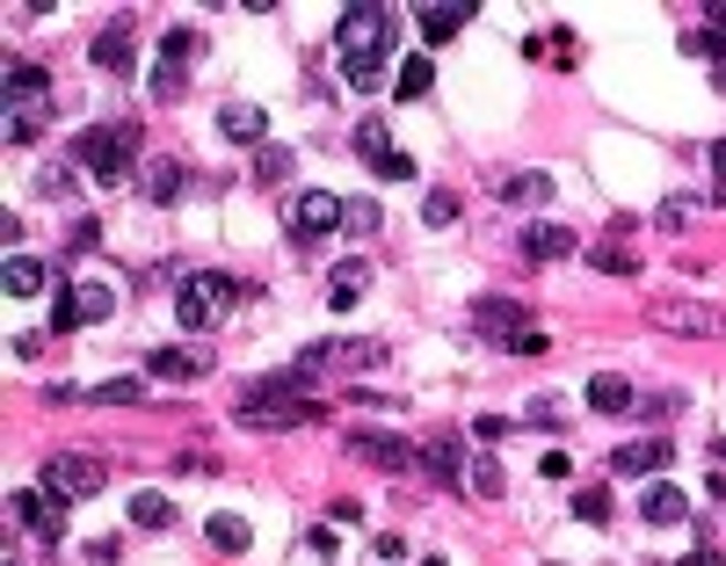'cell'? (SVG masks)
Returning a JSON list of instances; mask_svg holds the SVG:
<instances>
[{
    "label": "cell",
    "instance_id": "obj_27",
    "mask_svg": "<svg viewBox=\"0 0 726 566\" xmlns=\"http://www.w3.org/2000/svg\"><path fill=\"white\" fill-rule=\"evenodd\" d=\"M291 174H298V160H291V153H284V146H261V153H255V182H261V189H277V182H291Z\"/></svg>",
    "mask_w": 726,
    "mask_h": 566
},
{
    "label": "cell",
    "instance_id": "obj_8",
    "mask_svg": "<svg viewBox=\"0 0 726 566\" xmlns=\"http://www.w3.org/2000/svg\"><path fill=\"white\" fill-rule=\"evenodd\" d=\"M349 450H356L363 464H378V472H393V480H407V472H421V450H415V444H399V436H378V429L349 436Z\"/></svg>",
    "mask_w": 726,
    "mask_h": 566
},
{
    "label": "cell",
    "instance_id": "obj_6",
    "mask_svg": "<svg viewBox=\"0 0 726 566\" xmlns=\"http://www.w3.org/2000/svg\"><path fill=\"white\" fill-rule=\"evenodd\" d=\"M103 480H109L103 458H81V450L44 458V487H52V494H103Z\"/></svg>",
    "mask_w": 726,
    "mask_h": 566
},
{
    "label": "cell",
    "instance_id": "obj_28",
    "mask_svg": "<svg viewBox=\"0 0 726 566\" xmlns=\"http://www.w3.org/2000/svg\"><path fill=\"white\" fill-rule=\"evenodd\" d=\"M466 487H472V494H480V501H494V494H502V487H509V472H502V458H472V472H466Z\"/></svg>",
    "mask_w": 726,
    "mask_h": 566
},
{
    "label": "cell",
    "instance_id": "obj_12",
    "mask_svg": "<svg viewBox=\"0 0 726 566\" xmlns=\"http://www.w3.org/2000/svg\"><path fill=\"white\" fill-rule=\"evenodd\" d=\"M523 255L531 261H567V255H581V241H574V225L537 218V225H523Z\"/></svg>",
    "mask_w": 726,
    "mask_h": 566
},
{
    "label": "cell",
    "instance_id": "obj_3",
    "mask_svg": "<svg viewBox=\"0 0 726 566\" xmlns=\"http://www.w3.org/2000/svg\"><path fill=\"white\" fill-rule=\"evenodd\" d=\"M647 327H661V334H683V342H719L726 334V312L712 306V298H647Z\"/></svg>",
    "mask_w": 726,
    "mask_h": 566
},
{
    "label": "cell",
    "instance_id": "obj_45",
    "mask_svg": "<svg viewBox=\"0 0 726 566\" xmlns=\"http://www.w3.org/2000/svg\"><path fill=\"white\" fill-rule=\"evenodd\" d=\"M712 168H719V204H726V138L712 146Z\"/></svg>",
    "mask_w": 726,
    "mask_h": 566
},
{
    "label": "cell",
    "instance_id": "obj_18",
    "mask_svg": "<svg viewBox=\"0 0 726 566\" xmlns=\"http://www.w3.org/2000/svg\"><path fill=\"white\" fill-rule=\"evenodd\" d=\"M588 407H596V414H632V407H640V393H632L618 371H604V377H588Z\"/></svg>",
    "mask_w": 726,
    "mask_h": 566
},
{
    "label": "cell",
    "instance_id": "obj_43",
    "mask_svg": "<svg viewBox=\"0 0 726 566\" xmlns=\"http://www.w3.org/2000/svg\"><path fill=\"white\" fill-rule=\"evenodd\" d=\"M378 559H385V566H399V559H407V545H399V537H378Z\"/></svg>",
    "mask_w": 726,
    "mask_h": 566
},
{
    "label": "cell",
    "instance_id": "obj_33",
    "mask_svg": "<svg viewBox=\"0 0 726 566\" xmlns=\"http://www.w3.org/2000/svg\"><path fill=\"white\" fill-rule=\"evenodd\" d=\"M174 189H182V168H174V160H153V168H146V196H153V204H168Z\"/></svg>",
    "mask_w": 726,
    "mask_h": 566
},
{
    "label": "cell",
    "instance_id": "obj_19",
    "mask_svg": "<svg viewBox=\"0 0 726 566\" xmlns=\"http://www.w3.org/2000/svg\"><path fill=\"white\" fill-rule=\"evenodd\" d=\"M0 284H8V298H36L44 284H52V269H44L36 255H8V276H0Z\"/></svg>",
    "mask_w": 726,
    "mask_h": 566
},
{
    "label": "cell",
    "instance_id": "obj_23",
    "mask_svg": "<svg viewBox=\"0 0 726 566\" xmlns=\"http://www.w3.org/2000/svg\"><path fill=\"white\" fill-rule=\"evenodd\" d=\"M393 87H399V103H421V95H429V87H436V66H429V58H399V73H393Z\"/></svg>",
    "mask_w": 726,
    "mask_h": 566
},
{
    "label": "cell",
    "instance_id": "obj_11",
    "mask_svg": "<svg viewBox=\"0 0 726 566\" xmlns=\"http://www.w3.org/2000/svg\"><path fill=\"white\" fill-rule=\"evenodd\" d=\"M15 515L30 523L36 537H44V545H52V537H66V501H58L52 487H30V494H15Z\"/></svg>",
    "mask_w": 726,
    "mask_h": 566
},
{
    "label": "cell",
    "instance_id": "obj_38",
    "mask_svg": "<svg viewBox=\"0 0 726 566\" xmlns=\"http://www.w3.org/2000/svg\"><path fill=\"white\" fill-rule=\"evenodd\" d=\"M691 211H697V196H669V204H661V233H683V225H691Z\"/></svg>",
    "mask_w": 726,
    "mask_h": 566
},
{
    "label": "cell",
    "instance_id": "obj_16",
    "mask_svg": "<svg viewBox=\"0 0 726 566\" xmlns=\"http://www.w3.org/2000/svg\"><path fill=\"white\" fill-rule=\"evenodd\" d=\"M421 464H429L436 480H450V487L472 472V464H466V444H458V436H436V444H421Z\"/></svg>",
    "mask_w": 726,
    "mask_h": 566
},
{
    "label": "cell",
    "instance_id": "obj_5",
    "mask_svg": "<svg viewBox=\"0 0 726 566\" xmlns=\"http://www.w3.org/2000/svg\"><path fill=\"white\" fill-rule=\"evenodd\" d=\"M233 298V284H225L218 269H196V276H182V291H174V320L182 327H211V312Z\"/></svg>",
    "mask_w": 726,
    "mask_h": 566
},
{
    "label": "cell",
    "instance_id": "obj_31",
    "mask_svg": "<svg viewBox=\"0 0 726 566\" xmlns=\"http://www.w3.org/2000/svg\"><path fill=\"white\" fill-rule=\"evenodd\" d=\"M342 233L371 241V233H378V204H371V196H349V211H342Z\"/></svg>",
    "mask_w": 726,
    "mask_h": 566
},
{
    "label": "cell",
    "instance_id": "obj_48",
    "mask_svg": "<svg viewBox=\"0 0 726 566\" xmlns=\"http://www.w3.org/2000/svg\"><path fill=\"white\" fill-rule=\"evenodd\" d=\"M429 566H444V559H429Z\"/></svg>",
    "mask_w": 726,
    "mask_h": 566
},
{
    "label": "cell",
    "instance_id": "obj_24",
    "mask_svg": "<svg viewBox=\"0 0 726 566\" xmlns=\"http://www.w3.org/2000/svg\"><path fill=\"white\" fill-rule=\"evenodd\" d=\"M131 523H139V531H168V523H174V501L160 494V487H146V494H131Z\"/></svg>",
    "mask_w": 726,
    "mask_h": 566
},
{
    "label": "cell",
    "instance_id": "obj_40",
    "mask_svg": "<svg viewBox=\"0 0 726 566\" xmlns=\"http://www.w3.org/2000/svg\"><path fill=\"white\" fill-rule=\"evenodd\" d=\"M596 269H610V276H624V269H632V255H624V241H618V233H610V241L596 247Z\"/></svg>",
    "mask_w": 726,
    "mask_h": 566
},
{
    "label": "cell",
    "instance_id": "obj_9",
    "mask_svg": "<svg viewBox=\"0 0 726 566\" xmlns=\"http://www.w3.org/2000/svg\"><path fill=\"white\" fill-rule=\"evenodd\" d=\"M342 196H328V189H306V196H298L291 204V241H328L334 225H342Z\"/></svg>",
    "mask_w": 726,
    "mask_h": 566
},
{
    "label": "cell",
    "instance_id": "obj_25",
    "mask_svg": "<svg viewBox=\"0 0 726 566\" xmlns=\"http://www.w3.org/2000/svg\"><path fill=\"white\" fill-rule=\"evenodd\" d=\"M73 182H81V168H73V160H44V168H36V196H52V204H66Z\"/></svg>",
    "mask_w": 726,
    "mask_h": 566
},
{
    "label": "cell",
    "instance_id": "obj_34",
    "mask_svg": "<svg viewBox=\"0 0 726 566\" xmlns=\"http://www.w3.org/2000/svg\"><path fill=\"white\" fill-rule=\"evenodd\" d=\"M196 52H204V36H196V30H168V36H160V58H168V66H182V58H196Z\"/></svg>",
    "mask_w": 726,
    "mask_h": 566
},
{
    "label": "cell",
    "instance_id": "obj_10",
    "mask_svg": "<svg viewBox=\"0 0 726 566\" xmlns=\"http://www.w3.org/2000/svg\"><path fill=\"white\" fill-rule=\"evenodd\" d=\"M472 320H480L487 342H509V349H523V334H531V312H523L516 298H480V312H472Z\"/></svg>",
    "mask_w": 726,
    "mask_h": 566
},
{
    "label": "cell",
    "instance_id": "obj_41",
    "mask_svg": "<svg viewBox=\"0 0 726 566\" xmlns=\"http://www.w3.org/2000/svg\"><path fill=\"white\" fill-rule=\"evenodd\" d=\"M87 559H95V566H117V559H124V537H95V545H87Z\"/></svg>",
    "mask_w": 726,
    "mask_h": 566
},
{
    "label": "cell",
    "instance_id": "obj_20",
    "mask_svg": "<svg viewBox=\"0 0 726 566\" xmlns=\"http://www.w3.org/2000/svg\"><path fill=\"white\" fill-rule=\"evenodd\" d=\"M146 371H153V377H204L211 356H196V349H153V356H146Z\"/></svg>",
    "mask_w": 726,
    "mask_h": 566
},
{
    "label": "cell",
    "instance_id": "obj_14",
    "mask_svg": "<svg viewBox=\"0 0 726 566\" xmlns=\"http://www.w3.org/2000/svg\"><path fill=\"white\" fill-rule=\"evenodd\" d=\"M683 509H691V501H683V487H669V480H654V487L640 494V515L654 523V531H669V523H683Z\"/></svg>",
    "mask_w": 726,
    "mask_h": 566
},
{
    "label": "cell",
    "instance_id": "obj_26",
    "mask_svg": "<svg viewBox=\"0 0 726 566\" xmlns=\"http://www.w3.org/2000/svg\"><path fill=\"white\" fill-rule=\"evenodd\" d=\"M204 537H211L218 552H247V537H255V531H247V515H211Z\"/></svg>",
    "mask_w": 726,
    "mask_h": 566
},
{
    "label": "cell",
    "instance_id": "obj_15",
    "mask_svg": "<svg viewBox=\"0 0 726 566\" xmlns=\"http://www.w3.org/2000/svg\"><path fill=\"white\" fill-rule=\"evenodd\" d=\"M218 131L233 138V146H261V131H269V117H261L255 103H225V109H218Z\"/></svg>",
    "mask_w": 726,
    "mask_h": 566
},
{
    "label": "cell",
    "instance_id": "obj_36",
    "mask_svg": "<svg viewBox=\"0 0 726 566\" xmlns=\"http://www.w3.org/2000/svg\"><path fill=\"white\" fill-rule=\"evenodd\" d=\"M421 225H436V233H444V225H458V196H450V189H429V204H421Z\"/></svg>",
    "mask_w": 726,
    "mask_h": 566
},
{
    "label": "cell",
    "instance_id": "obj_42",
    "mask_svg": "<svg viewBox=\"0 0 726 566\" xmlns=\"http://www.w3.org/2000/svg\"><path fill=\"white\" fill-rule=\"evenodd\" d=\"M472 436H480V444H502L509 421H502V414H480V421H472Z\"/></svg>",
    "mask_w": 726,
    "mask_h": 566
},
{
    "label": "cell",
    "instance_id": "obj_21",
    "mask_svg": "<svg viewBox=\"0 0 726 566\" xmlns=\"http://www.w3.org/2000/svg\"><path fill=\"white\" fill-rule=\"evenodd\" d=\"M87 58L103 73H131V30H103L95 44H87Z\"/></svg>",
    "mask_w": 726,
    "mask_h": 566
},
{
    "label": "cell",
    "instance_id": "obj_29",
    "mask_svg": "<svg viewBox=\"0 0 726 566\" xmlns=\"http://www.w3.org/2000/svg\"><path fill=\"white\" fill-rule=\"evenodd\" d=\"M356 298H363V261H342V276L328 284V306H334V312H349Z\"/></svg>",
    "mask_w": 726,
    "mask_h": 566
},
{
    "label": "cell",
    "instance_id": "obj_35",
    "mask_svg": "<svg viewBox=\"0 0 726 566\" xmlns=\"http://www.w3.org/2000/svg\"><path fill=\"white\" fill-rule=\"evenodd\" d=\"M44 138V117L36 109H8V146H36Z\"/></svg>",
    "mask_w": 726,
    "mask_h": 566
},
{
    "label": "cell",
    "instance_id": "obj_22",
    "mask_svg": "<svg viewBox=\"0 0 726 566\" xmlns=\"http://www.w3.org/2000/svg\"><path fill=\"white\" fill-rule=\"evenodd\" d=\"M502 196H509V204L545 211V204H553V174H502Z\"/></svg>",
    "mask_w": 726,
    "mask_h": 566
},
{
    "label": "cell",
    "instance_id": "obj_4",
    "mask_svg": "<svg viewBox=\"0 0 726 566\" xmlns=\"http://www.w3.org/2000/svg\"><path fill=\"white\" fill-rule=\"evenodd\" d=\"M117 312V291L109 284H66L52 298V334H73V327H103Z\"/></svg>",
    "mask_w": 726,
    "mask_h": 566
},
{
    "label": "cell",
    "instance_id": "obj_44",
    "mask_svg": "<svg viewBox=\"0 0 726 566\" xmlns=\"http://www.w3.org/2000/svg\"><path fill=\"white\" fill-rule=\"evenodd\" d=\"M675 566H719V552H712V545H697L691 559H675Z\"/></svg>",
    "mask_w": 726,
    "mask_h": 566
},
{
    "label": "cell",
    "instance_id": "obj_32",
    "mask_svg": "<svg viewBox=\"0 0 726 566\" xmlns=\"http://www.w3.org/2000/svg\"><path fill=\"white\" fill-rule=\"evenodd\" d=\"M356 153H363V160H385V153H393V131H385L378 117H363V124H356Z\"/></svg>",
    "mask_w": 726,
    "mask_h": 566
},
{
    "label": "cell",
    "instance_id": "obj_2",
    "mask_svg": "<svg viewBox=\"0 0 726 566\" xmlns=\"http://www.w3.org/2000/svg\"><path fill=\"white\" fill-rule=\"evenodd\" d=\"M131 153H139V124H87L81 138H73V168L87 174V182H124L131 174Z\"/></svg>",
    "mask_w": 726,
    "mask_h": 566
},
{
    "label": "cell",
    "instance_id": "obj_7",
    "mask_svg": "<svg viewBox=\"0 0 726 566\" xmlns=\"http://www.w3.org/2000/svg\"><path fill=\"white\" fill-rule=\"evenodd\" d=\"M669 464H675L669 436H640V444H618V450H610V472H618V480H654V472H669Z\"/></svg>",
    "mask_w": 726,
    "mask_h": 566
},
{
    "label": "cell",
    "instance_id": "obj_47",
    "mask_svg": "<svg viewBox=\"0 0 726 566\" xmlns=\"http://www.w3.org/2000/svg\"><path fill=\"white\" fill-rule=\"evenodd\" d=\"M712 87H719V95H726V52H719V66H712Z\"/></svg>",
    "mask_w": 726,
    "mask_h": 566
},
{
    "label": "cell",
    "instance_id": "obj_13",
    "mask_svg": "<svg viewBox=\"0 0 726 566\" xmlns=\"http://www.w3.org/2000/svg\"><path fill=\"white\" fill-rule=\"evenodd\" d=\"M415 22H421V36H429V44H450V36L472 22V8H466V0H450V8H444V0H421Z\"/></svg>",
    "mask_w": 726,
    "mask_h": 566
},
{
    "label": "cell",
    "instance_id": "obj_17",
    "mask_svg": "<svg viewBox=\"0 0 726 566\" xmlns=\"http://www.w3.org/2000/svg\"><path fill=\"white\" fill-rule=\"evenodd\" d=\"M44 95H52V73L30 66V58H15V66H8V103L30 109V103H44Z\"/></svg>",
    "mask_w": 726,
    "mask_h": 566
},
{
    "label": "cell",
    "instance_id": "obj_1",
    "mask_svg": "<svg viewBox=\"0 0 726 566\" xmlns=\"http://www.w3.org/2000/svg\"><path fill=\"white\" fill-rule=\"evenodd\" d=\"M334 44H342V81L371 95V87L385 81V52H393V15H385V8H349V15L334 22Z\"/></svg>",
    "mask_w": 726,
    "mask_h": 566
},
{
    "label": "cell",
    "instance_id": "obj_46",
    "mask_svg": "<svg viewBox=\"0 0 726 566\" xmlns=\"http://www.w3.org/2000/svg\"><path fill=\"white\" fill-rule=\"evenodd\" d=\"M705 494H712V501H726V472H712V480H705Z\"/></svg>",
    "mask_w": 726,
    "mask_h": 566
},
{
    "label": "cell",
    "instance_id": "obj_30",
    "mask_svg": "<svg viewBox=\"0 0 726 566\" xmlns=\"http://www.w3.org/2000/svg\"><path fill=\"white\" fill-rule=\"evenodd\" d=\"M146 95H153V103H182V66L153 58V73H146Z\"/></svg>",
    "mask_w": 726,
    "mask_h": 566
},
{
    "label": "cell",
    "instance_id": "obj_37",
    "mask_svg": "<svg viewBox=\"0 0 726 566\" xmlns=\"http://www.w3.org/2000/svg\"><path fill=\"white\" fill-rule=\"evenodd\" d=\"M87 399H117V407H139V399H146V385H139V377H109L103 393H87Z\"/></svg>",
    "mask_w": 726,
    "mask_h": 566
},
{
    "label": "cell",
    "instance_id": "obj_39",
    "mask_svg": "<svg viewBox=\"0 0 726 566\" xmlns=\"http://www.w3.org/2000/svg\"><path fill=\"white\" fill-rule=\"evenodd\" d=\"M574 515H581V523H610V494H596V487L574 494Z\"/></svg>",
    "mask_w": 726,
    "mask_h": 566
}]
</instances>
